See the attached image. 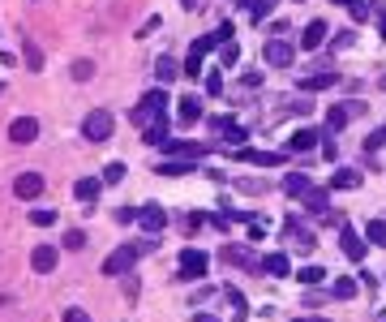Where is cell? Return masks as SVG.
Returning a JSON list of instances; mask_svg holds the SVG:
<instances>
[{
	"label": "cell",
	"instance_id": "obj_45",
	"mask_svg": "<svg viewBox=\"0 0 386 322\" xmlns=\"http://www.w3.org/2000/svg\"><path fill=\"white\" fill-rule=\"evenodd\" d=\"M322 155H326V159H339V147H335V142H331V134L322 138Z\"/></svg>",
	"mask_w": 386,
	"mask_h": 322
},
{
	"label": "cell",
	"instance_id": "obj_23",
	"mask_svg": "<svg viewBox=\"0 0 386 322\" xmlns=\"http://www.w3.org/2000/svg\"><path fill=\"white\" fill-rule=\"evenodd\" d=\"M331 189H361V172H352V168H339L331 176Z\"/></svg>",
	"mask_w": 386,
	"mask_h": 322
},
{
	"label": "cell",
	"instance_id": "obj_32",
	"mask_svg": "<svg viewBox=\"0 0 386 322\" xmlns=\"http://www.w3.org/2000/svg\"><path fill=\"white\" fill-rule=\"evenodd\" d=\"M125 172H129V168L120 164V159H112V164L103 168V185H120V181H125Z\"/></svg>",
	"mask_w": 386,
	"mask_h": 322
},
{
	"label": "cell",
	"instance_id": "obj_50",
	"mask_svg": "<svg viewBox=\"0 0 386 322\" xmlns=\"http://www.w3.org/2000/svg\"><path fill=\"white\" fill-rule=\"evenodd\" d=\"M378 30H382V39H386V9H382V18H378Z\"/></svg>",
	"mask_w": 386,
	"mask_h": 322
},
{
	"label": "cell",
	"instance_id": "obj_53",
	"mask_svg": "<svg viewBox=\"0 0 386 322\" xmlns=\"http://www.w3.org/2000/svg\"><path fill=\"white\" fill-rule=\"evenodd\" d=\"M181 5H185V9H198V0H181Z\"/></svg>",
	"mask_w": 386,
	"mask_h": 322
},
{
	"label": "cell",
	"instance_id": "obj_6",
	"mask_svg": "<svg viewBox=\"0 0 386 322\" xmlns=\"http://www.w3.org/2000/svg\"><path fill=\"white\" fill-rule=\"evenodd\" d=\"M292 56H296V47L287 43V39H266V47H262V60L275 64V69H287V64H292Z\"/></svg>",
	"mask_w": 386,
	"mask_h": 322
},
{
	"label": "cell",
	"instance_id": "obj_35",
	"mask_svg": "<svg viewBox=\"0 0 386 322\" xmlns=\"http://www.w3.org/2000/svg\"><path fill=\"white\" fill-rule=\"evenodd\" d=\"M331 297H339V301H348V297H357V280H335V288H331Z\"/></svg>",
	"mask_w": 386,
	"mask_h": 322
},
{
	"label": "cell",
	"instance_id": "obj_30",
	"mask_svg": "<svg viewBox=\"0 0 386 322\" xmlns=\"http://www.w3.org/2000/svg\"><path fill=\"white\" fill-rule=\"evenodd\" d=\"M262 271H270V275H287V271H292V262H287V253H270L266 262H262Z\"/></svg>",
	"mask_w": 386,
	"mask_h": 322
},
{
	"label": "cell",
	"instance_id": "obj_51",
	"mask_svg": "<svg viewBox=\"0 0 386 322\" xmlns=\"http://www.w3.org/2000/svg\"><path fill=\"white\" fill-rule=\"evenodd\" d=\"M335 5H344V9H352V5H361V0H335Z\"/></svg>",
	"mask_w": 386,
	"mask_h": 322
},
{
	"label": "cell",
	"instance_id": "obj_15",
	"mask_svg": "<svg viewBox=\"0 0 386 322\" xmlns=\"http://www.w3.org/2000/svg\"><path fill=\"white\" fill-rule=\"evenodd\" d=\"M339 245H344V253L352 258V262H361V258H365V236H357V232L348 228V223L339 228Z\"/></svg>",
	"mask_w": 386,
	"mask_h": 322
},
{
	"label": "cell",
	"instance_id": "obj_19",
	"mask_svg": "<svg viewBox=\"0 0 386 322\" xmlns=\"http://www.w3.org/2000/svg\"><path fill=\"white\" fill-rule=\"evenodd\" d=\"M198 116H202V99H198V95H185L181 108H176V121H181V125H198Z\"/></svg>",
	"mask_w": 386,
	"mask_h": 322
},
{
	"label": "cell",
	"instance_id": "obj_48",
	"mask_svg": "<svg viewBox=\"0 0 386 322\" xmlns=\"http://www.w3.org/2000/svg\"><path fill=\"white\" fill-rule=\"evenodd\" d=\"M155 26H159V18H146V22H142V30H138V39H146V35H151Z\"/></svg>",
	"mask_w": 386,
	"mask_h": 322
},
{
	"label": "cell",
	"instance_id": "obj_52",
	"mask_svg": "<svg viewBox=\"0 0 386 322\" xmlns=\"http://www.w3.org/2000/svg\"><path fill=\"white\" fill-rule=\"evenodd\" d=\"M296 322H331V318H296Z\"/></svg>",
	"mask_w": 386,
	"mask_h": 322
},
{
	"label": "cell",
	"instance_id": "obj_26",
	"mask_svg": "<svg viewBox=\"0 0 386 322\" xmlns=\"http://www.w3.org/2000/svg\"><path fill=\"white\" fill-rule=\"evenodd\" d=\"M168 138H172V129H168V116H164V121H155V125L146 129V142H151V147H168Z\"/></svg>",
	"mask_w": 386,
	"mask_h": 322
},
{
	"label": "cell",
	"instance_id": "obj_10",
	"mask_svg": "<svg viewBox=\"0 0 386 322\" xmlns=\"http://www.w3.org/2000/svg\"><path fill=\"white\" fill-rule=\"evenodd\" d=\"M138 223L146 232H159V228H168V211L159 202H146V206H138Z\"/></svg>",
	"mask_w": 386,
	"mask_h": 322
},
{
	"label": "cell",
	"instance_id": "obj_46",
	"mask_svg": "<svg viewBox=\"0 0 386 322\" xmlns=\"http://www.w3.org/2000/svg\"><path fill=\"white\" fill-rule=\"evenodd\" d=\"M339 47H352V30H339V35H335V52H339Z\"/></svg>",
	"mask_w": 386,
	"mask_h": 322
},
{
	"label": "cell",
	"instance_id": "obj_14",
	"mask_svg": "<svg viewBox=\"0 0 386 322\" xmlns=\"http://www.w3.org/2000/svg\"><path fill=\"white\" fill-rule=\"evenodd\" d=\"M56 258H60V249H56V245H35V253H30V267H35L39 275H47V271L56 267Z\"/></svg>",
	"mask_w": 386,
	"mask_h": 322
},
{
	"label": "cell",
	"instance_id": "obj_8",
	"mask_svg": "<svg viewBox=\"0 0 386 322\" xmlns=\"http://www.w3.org/2000/svg\"><path fill=\"white\" fill-rule=\"evenodd\" d=\"M35 138H39V121L35 116H18L9 125V142H18V147H30Z\"/></svg>",
	"mask_w": 386,
	"mask_h": 322
},
{
	"label": "cell",
	"instance_id": "obj_27",
	"mask_svg": "<svg viewBox=\"0 0 386 322\" xmlns=\"http://www.w3.org/2000/svg\"><path fill=\"white\" fill-rule=\"evenodd\" d=\"M348 121H352V112H348V108H339V103H335V108L326 112V129H331V134H339V129H344Z\"/></svg>",
	"mask_w": 386,
	"mask_h": 322
},
{
	"label": "cell",
	"instance_id": "obj_44",
	"mask_svg": "<svg viewBox=\"0 0 386 322\" xmlns=\"http://www.w3.org/2000/svg\"><path fill=\"white\" fill-rule=\"evenodd\" d=\"M223 90V77L219 73H206V95H219Z\"/></svg>",
	"mask_w": 386,
	"mask_h": 322
},
{
	"label": "cell",
	"instance_id": "obj_54",
	"mask_svg": "<svg viewBox=\"0 0 386 322\" xmlns=\"http://www.w3.org/2000/svg\"><path fill=\"white\" fill-rule=\"evenodd\" d=\"M0 95H5V82H0Z\"/></svg>",
	"mask_w": 386,
	"mask_h": 322
},
{
	"label": "cell",
	"instance_id": "obj_3",
	"mask_svg": "<svg viewBox=\"0 0 386 322\" xmlns=\"http://www.w3.org/2000/svg\"><path fill=\"white\" fill-rule=\"evenodd\" d=\"M112 129H116L112 112H107V108H94L90 116L82 121V138H86V142H107V138H112Z\"/></svg>",
	"mask_w": 386,
	"mask_h": 322
},
{
	"label": "cell",
	"instance_id": "obj_22",
	"mask_svg": "<svg viewBox=\"0 0 386 322\" xmlns=\"http://www.w3.org/2000/svg\"><path fill=\"white\" fill-rule=\"evenodd\" d=\"M283 189L292 193V198H305V193H309V176H305V172H287L283 176Z\"/></svg>",
	"mask_w": 386,
	"mask_h": 322
},
{
	"label": "cell",
	"instance_id": "obj_25",
	"mask_svg": "<svg viewBox=\"0 0 386 322\" xmlns=\"http://www.w3.org/2000/svg\"><path fill=\"white\" fill-rule=\"evenodd\" d=\"M305 206H309L313 215H326V206H331V198H326V189H313V185H309V193H305Z\"/></svg>",
	"mask_w": 386,
	"mask_h": 322
},
{
	"label": "cell",
	"instance_id": "obj_41",
	"mask_svg": "<svg viewBox=\"0 0 386 322\" xmlns=\"http://www.w3.org/2000/svg\"><path fill=\"white\" fill-rule=\"evenodd\" d=\"M236 60H240V47H236V43H223V64H228V69H232Z\"/></svg>",
	"mask_w": 386,
	"mask_h": 322
},
{
	"label": "cell",
	"instance_id": "obj_18",
	"mask_svg": "<svg viewBox=\"0 0 386 322\" xmlns=\"http://www.w3.org/2000/svg\"><path fill=\"white\" fill-rule=\"evenodd\" d=\"M335 82H339V73L331 69V73H313V77H300V90H305V95H318V90H331Z\"/></svg>",
	"mask_w": 386,
	"mask_h": 322
},
{
	"label": "cell",
	"instance_id": "obj_17",
	"mask_svg": "<svg viewBox=\"0 0 386 322\" xmlns=\"http://www.w3.org/2000/svg\"><path fill=\"white\" fill-rule=\"evenodd\" d=\"M322 43H326V22H309L305 35H300V47H305V52H318Z\"/></svg>",
	"mask_w": 386,
	"mask_h": 322
},
{
	"label": "cell",
	"instance_id": "obj_33",
	"mask_svg": "<svg viewBox=\"0 0 386 322\" xmlns=\"http://www.w3.org/2000/svg\"><path fill=\"white\" fill-rule=\"evenodd\" d=\"M73 82H90V77H94V60H73Z\"/></svg>",
	"mask_w": 386,
	"mask_h": 322
},
{
	"label": "cell",
	"instance_id": "obj_4",
	"mask_svg": "<svg viewBox=\"0 0 386 322\" xmlns=\"http://www.w3.org/2000/svg\"><path fill=\"white\" fill-rule=\"evenodd\" d=\"M211 134H219V138H223V147L236 151V147H245L249 129L240 125V121H232V116H215V121H211Z\"/></svg>",
	"mask_w": 386,
	"mask_h": 322
},
{
	"label": "cell",
	"instance_id": "obj_36",
	"mask_svg": "<svg viewBox=\"0 0 386 322\" xmlns=\"http://www.w3.org/2000/svg\"><path fill=\"white\" fill-rule=\"evenodd\" d=\"M30 223H35V228H52V223H56V211L39 206V211H30Z\"/></svg>",
	"mask_w": 386,
	"mask_h": 322
},
{
	"label": "cell",
	"instance_id": "obj_34",
	"mask_svg": "<svg viewBox=\"0 0 386 322\" xmlns=\"http://www.w3.org/2000/svg\"><path fill=\"white\" fill-rule=\"evenodd\" d=\"M64 249H73V253L86 249V232L82 228H69V232H64Z\"/></svg>",
	"mask_w": 386,
	"mask_h": 322
},
{
	"label": "cell",
	"instance_id": "obj_28",
	"mask_svg": "<svg viewBox=\"0 0 386 322\" xmlns=\"http://www.w3.org/2000/svg\"><path fill=\"white\" fill-rule=\"evenodd\" d=\"M365 240H369V245H378V249H386V223H382V219H369Z\"/></svg>",
	"mask_w": 386,
	"mask_h": 322
},
{
	"label": "cell",
	"instance_id": "obj_24",
	"mask_svg": "<svg viewBox=\"0 0 386 322\" xmlns=\"http://www.w3.org/2000/svg\"><path fill=\"white\" fill-rule=\"evenodd\" d=\"M176 73H181V64H176L172 56H159L155 60V77H159V82H176Z\"/></svg>",
	"mask_w": 386,
	"mask_h": 322
},
{
	"label": "cell",
	"instance_id": "obj_16",
	"mask_svg": "<svg viewBox=\"0 0 386 322\" xmlns=\"http://www.w3.org/2000/svg\"><path fill=\"white\" fill-rule=\"evenodd\" d=\"M99 189H103L99 176H82V181H73V198L77 202H94V198H99Z\"/></svg>",
	"mask_w": 386,
	"mask_h": 322
},
{
	"label": "cell",
	"instance_id": "obj_20",
	"mask_svg": "<svg viewBox=\"0 0 386 322\" xmlns=\"http://www.w3.org/2000/svg\"><path fill=\"white\" fill-rule=\"evenodd\" d=\"M155 172H159V176H189V172H198V164H193V159H172V155H168Z\"/></svg>",
	"mask_w": 386,
	"mask_h": 322
},
{
	"label": "cell",
	"instance_id": "obj_9",
	"mask_svg": "<svg viewBox=\"0 0 386 322\" xmlns=\"http://www.w3.org/2000/svg\"><path fill=\"white\" fill-rule=\"evenodd\" d=\"M172 159H193V164H202L206 159V147H198V142H185V138H168V147H164Z\"/></svg>",
	"mask_w": 386,
	"mask_h": 322
},
{
	"label": "cell",
	"instance_id": "obj_31",
	"mask_svg": "<svg viewBox=\"0 0 386 322\" xmlns=\"http://www.w3.org/2000/svg\"><path fill=\"white\" fill-rule=\"evenodd\" d=\"M232 35H236L232 22H219V26H215V35H206V43H211V47H223V43H232Z\"/></svg>",
	"mask_w": 386,
	"mask_h": 322
},
{
	"label": "cell",
	"instance_id": "obj_29",
	"mask_svg": "<svg viewBox=\"0 0 386 322\" xmlns=\"http://www.w3.org/2000/svg\"><path fill=\"white\" fill-rule=\"evenodd\" d=\"M228 305H232V318H236V322H245V318H249V301L240 297L236 288H228Z\"/></svg>",
	"mask_w": 386,
	"mask_h": 322
},
{
	"label": "cell",
	"instance_id": "obj_43",
	"mask_svg": "<svg viewBox=\"0 0 386 322\" xmlns=\"http://www.w3.org/2000/svg\"><path fill=\"white\" fill-rule=\"evenodd\" d=\"M236 189H240V193H262L266 185H262V181H249V176H245V181H236Z\"/></svg>",
	"mask_w": 386,
	"mask_h": 322
},
{
	"label": "cell",
	"instance_id": "obj_11",
	"mask_svg": "<svg viewBox=\"0 0 386 322\" xmlns=\"http://www.w3.org/2000/svg\"><path fill=\"white\" fill-rule=\"evenodd\" d=\"M326 134H331V129H309V125H305V129H296V134L287 138V151H313Z\"/></svg>",
	"mask_w": 386,
	"mask_h": 322
},
{
	"label": "cell",
	"instance_id": "obj_7",
	"mask_svg": "<svg viewBox=\"0 0 386 322\" xmlns=\"http://www.w3.org/2000/svg\"><path fill=\"white\" fill-rule=\"evenodd\" d=\"M206 267H211V258L202 249H181V280H202Z\"/></svg>",
	"mask_w": 386,
	"mask_h": 322
},
{
	"label": "cell",
	"instance_id": "obj_37",
	"mask_svg": "<svg viewBox=\"0 0 386 322\" xmlns=\"http://www.w3.org/2000/svg\"><path fill=\"white\" fill-rule=\"evenodd\" d=\"M270 5H275V0H249V22H262L270 13Z\"/></svg>",
	"mask_w": 386,
	"mask_h": 322
},
{
	"label": "cell",
	"instance_id": "obj_47",
	"mask_svg": "<svg viewBox=\"0 0 386 322\" xmlns=\"http://www.w3.org/2000/svg\"><path fill=\"white\" fill-rule=\"evenodd\" d=\"M352 18H357V22H365V18H369V5H365V0H361V5H352Z\"/></svg>",
	"mask_w": 386,
	"mask_h": 322
},
{
	"label": "cell",
	"instance_id": "obj_40",
	"mask_svg": "<svg viewBox=\"0 0 386 322\" xmlns=\"http://www.w3.org/2000/svg\"><path fill=\"white\" fill-rule=\"evenodd\" d=\"M378 147H386V129H374V134L365 138V151H369V155H374Z\"/></svg>",
	"mask_w": 386,
	"mask_h": 322
},
{
	"label": "cell",
	"instance_id": "obj_1",
	"mask_svg": "<svg viewBox=\"0 0 386 322\" xmlns=\"http://www.w3.org/2000/svg\"><path fill=\"white\" fill-rule=\"evenodd\" d=\"M164 112H168V90L159 86V90H146L142 95V103L133 108V125L138 129H151L155 121H164Z\"/></svg>",
	"mask_w": 386,
	"mask_h": 322
},
{
	"label": "cell",
	"instance_id": "obj_12",
	"mask_svg": "<svg viewBox=\"0 0 386 322\" xmlns=\"http://www.w3.org/2000/svg\"><path fill=\"white\" fill-rule=\"evenodd\" d=\"M206 52H211V43L198 39V43L189 47V56H185V64H181V73H185V77H202V60H206Z\"/></svg>",
	"mask_w": 386,
	"mask_h": 322
},
{
	"label": "cell",
	"instance_id": "obj_49",
	"mask_svg": "<svg viewBox=\"0 0 386 322\" xmlns=\"http://www.w3.org/2000/svg\"><path fill=\"white\" fill-rule=\"evenodd\" d=\"M193 322H219L215 314H193Z\"/></svg>",
	"mask_w": 386,
	"mask_h": 322
},
{
	"label": "cell",
	"instance_id": "obj_42",
	"mask_svg": "<svg viewBox=\"0 0 386 322\" xmlns=\"http://www.w3.org/2000/svg\"><path fill=\"white\" fill-rule=\"evenodd\" d=\"M64 322H90V314L77 310V305H69V310H64Z\"/></svg>",
	"mask_w": 386,
	"mask_h": 322
},
{
	"label": "cell",
	"instance_id": "obj_38",
	"mask_svg": "<svg viewBox=\"0 0 386 322\" xmlns=\"http://www.w3.org/2000/svg\"><path fill=\"white\" fill-rule=\"evenodd\" d=\"M296 280L300 284H322V280H326V271H322V267H305V271H296Z\"/></svg>",
	"mask_w": 386,
	"mask_h": 322
},
{
	"label": "cell",
	"instance_id": "obj_39",
	"mask_svg": "<svg viewBox=\"0 0 386 322\" xmlns=\"http://www.w3.org/2000/svg\"><path fill=\"white\" fill-rule=\"evenodd\" d=\"M22 56H26V64H30V69H43V52H39V47L30 43V39H26V52H22Z\"/></svg>",
	"mask_w": 386,
	"mask_h": 322
},
{
	"label": "cell",
	"instance_id": "obj_2",
	"mask_svg": "<svg viewBox=\"0 0 386 322\" xmlns=\"http://www.w3.org/2000/svg\"><path fill=\"white\" fill-rule=\"evenodd\" d=\"M142 258V249L129 240V245H120V249H112L107 258H103V275H129L133 271V262Z\"/></svg>",
	"mask_w": 386,
	"mask_h": 322
},
{
	"label": "cell",
	"instance_id": "obj_21",
	"mask_svg": "<svg viewBox=\"0 0 386 322\" xmlns=\"http://www.w3.org/2000/svg\"><path fill=\"white\" fill-rule=\"evenodd\" d=\"M223 262H232V267H245V271H257L253 253H249V249H240V245H228V249H223Z\"/></svg>",
	"mask_w": 386,
	"mask_h": 322
},
{
	"label": "cell",
	"instance_id": "obj_5",
	"mask_svg": "<svg viewBox=\"0 0 386 322\" xmlns=\"http://www.w3.org/2000/svg\"><path fill=\"white\" fill-rule=\"evenodd\" d=\"M232 159H240V164H253V168H283V151H245V147H236Z\"/></svg>",
	"mask_w": 386,
	"mask_h": 322
},
{
	"label": "cell",
	"instance_id": "obj_13",
	"mask_svg": "<svg viewBox=\"0 0 386 322\" xmlns=\"http://www.w3.org/2000/svg\"><path fill=\"white\" fill-rule=\"evenodd\" d=\"M13 193H18L22 202H30V198H39V193H43V176H39V172H22L18 181H13Z\"/></svg>",
	"mask_w": 386,
	"mask_h": 322
}]
</instances>
